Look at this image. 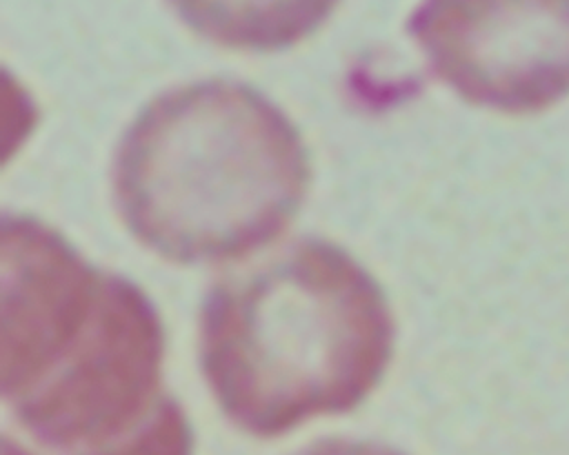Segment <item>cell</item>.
I'll return each mask as SVG.
<instances>
[{
  "mask_svg": "<svg viewBox=\"0 0 569 455\" xmlns=\"http://www.w3.org/2000/svg\"><path fill=\"white\" fill-rule=\"evenodd\" d=\"M300 455H402L400 451L367 439H322Z\"/></svg>",
  "mask_w": 569,
  "mask_h": 455,
  "instance_id": "52a82bcc",
  "label": "cell"
},
{
  "mask_svg": "<svg viewBox=\"0 0 569 455\" xmlns=\"http://www.w3.org/2000/svg\"><path fill=\"white\" fill-rule=\"evenodd\" d=\"M169 4L211 44L271 53L313 36L340 0H169Z\"/></svg>",
  "mask_w": 569,
  "mask_h": 455,
  "instance_id": "5b68a950",
  "label": "cell"
},
{
  "mask_svg": "<svg viewBox=\"0 0 569 455\" xmlns=\"http://www.w3.org/2000/svg\"><path fill=\"white\" fill-rule=\"evenodd\" d=\"M311 189L289 115L251 84L209 78L149 100L113 158L116 211L176 264L238 260L278 240Z\"/></svg>",
  "mask_w": 569,
  "mask_h": 455,
  "instance_id": "7a4b0ae2",
  "label": "cell"
},
{
  "mask_svg": "<svg viewBox=\"0 0 569 455\" xmlns=\"http://www.w3.org/2000/svg\"><path fill=\"white\" fill-rule=\"evenodd\" d=\"M409 33L476 107L529 113L569 93V0H422Z\"/></svg>",
  "mask_w": 569,
  "mask_h": 455,
  "instance_id": "277c9868",
  "label": "cell"
},
{
  "mask_svg": "<svg viewBox=\"0 0 569 455\" xmlns=\"http://www.w3.org/2000/svg\"><path fill=\"white\" fill-rule=\"evenodd\" d=\"M396 322L380 282L307 237L222 277L200 309V366L224 417L253 437L360 406L382 382Z\"/></svg>",
  "mask_w": 569,
  "mask_h": 455,
  "instance_id": "6da1fadb",
  "label": "cell"
},
{
  "mask_svg": "<svg viewBox=\"0 0 569 455\" xmlns=\"http://www.w3.org/2000/svg\"><path fill=\"white\" fill-rule=\"evenodd\" d=\"M78 455H193V431L180 402L167 393L138 431L109 446Z\"/></svg>",
  "mask_w": 569,
  "mask_h": 455,
  "instance_id": "8992f818",
  "label": "cell"
},
{
  "mask_svg": "<svg viewBox=\"0 0 569 455\" xmlns=\"http://www.w3.org/2000/svg\"><path fill=\"white\" fill-rule=\"evenodd\" d=\"M164 328L147 293L107 273L89 315L2 402L58 455L109 446L140 428L164 400Z\"/></svg>",
  "mask_w": 569,
  "mask_h": 455,
  "instance_id": "3957f363",
  "label": "cell"
}]
</instances>
